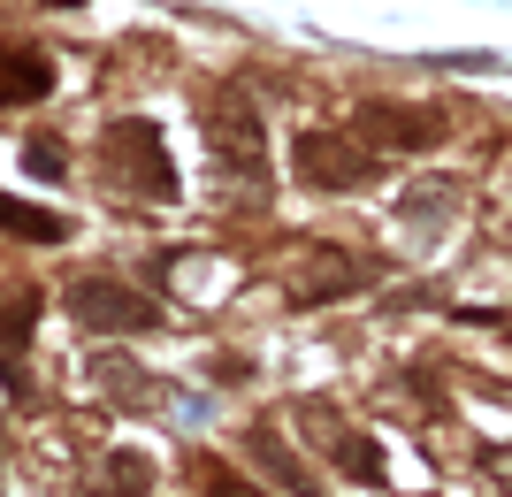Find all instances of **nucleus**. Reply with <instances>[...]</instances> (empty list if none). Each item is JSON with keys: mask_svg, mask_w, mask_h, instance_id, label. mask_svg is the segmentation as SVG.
Masks as SVG:
<instances>
[{"mask_svg": "<svg viewBox=\"0 0 512 497\" xmlns=\"http://www.w3.org/2000/svg\"><path fill=\"white\" fill-rule=\"evenodd\" d=\"M360 130L375 138V146H390V153H428V146H444V115H436V108H398V100H367V108H360Z\"/></svg>", "mask_w": 512, "mask_h": 497, "instance_id": "obj_7", "label": "nucleus"}, {"mask_svg": "<svg viewBox=\"0 0 512 497\" xmlns=\"http://www.w3.org/2000/svg\"><path fill=\"white\" fill-rule=\"evenodd\" d=\"M253 452H260V467H268L291 497H329V490H321V475H306V459L276 436V421H253Z\"/></svg>", "mask_w": 512, "mask_h": 497, "instance_id": "obj_9", "label": "nucleus"}, {"mask_svg": "<svg viewBox=\"0 0 512 497\" xmlns=\"http://www.w3.org/2000/svg\"><path fill=\"white\" fill-rule=\"evenodd\" d=\"M0 230H8V238H31V245L69 238V222L54 215V207H31V199H8V192H0Z\"/></svg>", "mask_w": 512, "mask_h": 497, "instance_id": "obj_10", "label": "nucleus"}, {"mask_svg": "<svg viewBox=\"0 0 512 497\" xmlns=\"http://www.w3.org/2000/svg\"><path fill=\"white\" fill-rule=\"evenodd\" d=\"M46 8H85V0H46Z\"/></svg>", "mask_w": 512, "mask_h": 497, "instance_id": "obj_15", "label": "nucleus"}, {"mask_svg": "<svg viewBox=\"0 0 512 497\" xmlns=\"http://www.w3.org/2000/svg\"><path fill=\"white\" fill-rule=\"evenodd\" d=\"M199 490L207 497H268V490H253V482L237 475L230 459H199Z\"/></svg>", "mask_w": 512, "mask_h": 497, "instance_id": "obj_13", "label": "nucleus"}, {"mask_svg": "<svg viewBox=\"0 0 512 497\" xmlns=\"http://www.w3.org/2000/svg\"><path fill=\"white\" fill-rule=\"evenodd\" d=\"M207 161H214V176H230L245 192L268 184V123H260V100L245 85H214V100H207Z\"/></svg>", "mask_w": 512, "mask_h": 497, "instance_id": "obj_1", "label": "nucleus"}, {"mask_svg": "<svg viewBox=\"0 0 512 497\" xmlns=\"http://www.w3.org/2000/svg\"><path fill=\"white\" fill-rule=\"evenodd\" d=\"M31 322H39V291H0V345H31Z\"/></svg>", "mask_w": 512, "mask_h": 497, "instance_id": "obj_12", "label": "nucleus"}, {"mask_svg": "<svg viewBox=\"0 0 512 497\" xmlns=\"http://www.w3.org/2000/svg\"><path fill=\"white\" fill-rule=\"evenodd\" d=\"M367 283H383V260H367V253H306L299 268H291V306L306 314V306L352 299Z\"/></svg>", "mask_w": 512, "mask_h": 497, "instance_id": "obj_6", "label": "nucleus"}, {"mask_svg": "<svg viewBox=\"0 0 512 497\" xmlns=\"http://www.w3.org/2000/svg\"><path fill=\"white\" fill-rule=\"evenodd\" d=\"M299 421H306V429L321 436L314 452L329 459V467H337V475L367 482V490H383V482H390V459L375 452V436H367V429H352V421H344V413H329V406H321V398H299Z\"/></svg>", "mask_w": 512, "mask_h": 497, "instance_id": "obj_3", "label": "nucleus"}, {"mask_svg": "<svg viewBox=\"0 0 512 497\" xmlns=\"http://www.w3.org/2000/svg\"><path fill=\"white\" fill-rule=\"evenodd\" d=\"M23 169L54 184V176H69V153H62V146H23Z\"/></svg>", "mask_w": 512, "mask_h": 497, "instance_id": "obj_14", "label": "nucleus"}, {"mask_svg": "<svg viewBox=\"0 0 512 497\" xmlns=\"http://www.w3.org/2000/svg\"><path fill=\"white\" fill-rule=\"evenodd\" d=\"M100 490H107V497H146V490H153V459H146V452H107Z\"/></svg>", "mask_w": 512, "mask_h": 497, "instance_id": "obj_11", "label": "nucleus"}, {"mask_svg": "<svg viewBox=\"0 0 512 497\" xmlns=\"http://www.w3.org/2000/svg\"><path fill=\"white\" fill-rule=\"evenodd\" d=\"M291 161H299V176L314 192H352V184L375 176V153H367L360 138H337V130H299V138H291Z\"/></svg>", "mask_w": 512, "mask_h": 497, "instance_id": "obj_5", "label": "nucleus"}, {"mask_svg": "<svg viewBox=\"0 0 512 497\" xmlns=\"http://www.w3.org/2000/svg\"><path fill=\"white\" fill-rule=\"evenodd\" d=\"M69 314H77L85 329H107V337H138V329H161V306H153L146 291L115 283V276H85V283H69Z\"/></svg>", "mask_w": 512, "mask_h": 497, "instance_id": "obj_4", "label": "nucleus"}, {"mask_svg": "<svg viewBox=\"0 0 512 497\" xmlns=\"http://www.w3.org/2000/svg\"><path fill=\"white\" fill-rule=\"evenodd\" d=\"M54 92V62L23 39H0V108H39Z\"/></svg>", "mask_w": 512, "mask_h": 497, "instance_id": "obj_8", "label": "nucleus"}, {"mask_svg": "<svg viewBox=\"0 0 512 497\" xmlns=\"http://www.w3.org/2000/svg\"><path fill=\"white\" fill-rule=\"evenodd\" d=\"M107 169L123 184L130 199H153V207H169L176 199V169H169V146H161V130L146 115H123V123L107 130Z\"/></svg>", "mask_w": 512, "mask_h": 497, "instance_id": "obj_2", "label": "nucleus"}]
</instances>
